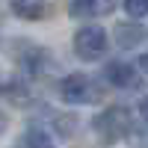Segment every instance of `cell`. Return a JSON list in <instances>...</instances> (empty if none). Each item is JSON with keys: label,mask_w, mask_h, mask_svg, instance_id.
Masks as SVG:
<instances>
[{"label": "cell", "mask_w": 148, "mask_h": 148, "mask_svg": "<svg viewBox=\"0 0 148 148\" xmlns=\"http://www.w3.org/2000/svg\"><path fill=\"white\" fill-rule=\"evenodd\" d=\"M92 127L104 142H121L133 130V116L127 107H107L101 116H95Z\"/></svg>", "instance_id": "cell-1"}, {"label": "cell", "mask_w": 148, "mask_h": 148, "mask_svg": "<svg viewBox=\"0 0 148 148\" xmlns=\"http://www.w3.org/2000/svg\"><path fill=\"white\" fill-rule=\"evenodd\" d=\"M101 86H98L89 74H68V77L59 80V98L65 104H74V107H89V104H98L101 101Z\"/></svg>", "instance_id": "cell-2"}, {"label": "cell", "mask_w": 148, "mask_h": 148, "mask_svg": "<svg viewBox=\"0 0 148 148\" xmlns=\"http://www.w3.org/2000/svg\"><path fill=\"white\" fill-rule=\"evenodd\" d=\"M110 47V39H107V30L101 24H83V27L74 33V53L83 62H98Z\"/></svg>", "instance_id": "cell-3"}, {"label": "cell", "mask_w": 148, "mask_h": 148, "mask_svg": "<svg viewBox=\"0 0 148 148\" xmlns=\"http://www.w3.org/2000/svg\"><path fill=\"white\" fill-rule=\"evenodd\" d=\"M15 62L30 74V77H45V74L53 71V56L45 51V47L33 45V42H18L15 51Z\"/></svg>", "instance_id": "cell-4"}, {"label": "cell", "mask_w": 148, "mask_h": 148, "mask_svg": "<svg viewBox=\"0 0 148 148\" xmlns=\"http://www.w3.org/2000/svg\"><path fill=\"white\" fill-rule=\"evenodd\" d=\"M104 77H107L110 86H116V89H133V86H139L136 68L127 65V62H119V59L104 65Z\"/></svg>", "instance_id": "cell-5"}, {"label": "cell", "mask_w": 148, "mask_h": 148, "mask_svg": "<svg viewBox=\"0 0 148 148\" xmlns=\"http://www.w3.org/2000/svg\"><path fill=\"white\" fill-rule=\"evenodd\" d=\"M12 148H56V139H53V133L47 130L45 125H30L15 139Z\"/></svg>", "instance_id": "cell-6"}, {"label": "cell", "mask_w": 148, "mask_h": 148, "mask_svg": "<svg viewBox=\"0 0 148 148\" xmlns=\"http://www.w3.org/2000/svg\"><path fill=\"white\" fill-rule=\"evenodd\" d=\"M116 45L121 47V51H130V47H136L148 39V30L142 27L139 21H125V24H119L116 27Z\"/></svg>", "instance_id": "cell-7"}, {"label": "cell", "mask_w": 148, "mask_h": 148, "mask_svg": "<svg viewBox=\"0 0 148 148\" xmlns=\"http://www.w3.org/2000/svg\"><path fill=\"white\" fill-rule=\"evenodd\" d=\"M12 15H18L21 21H45L53 12L51 3H36V0H21V3H12Z\"/></svg>", "instance_id": "cell-8"}, {"label": "cell", "mask_w": 148, "mask_h": 148, "mask_svg": "<svg viewBox=\"0 0 148 148\" xmlns=\"http://www.w3.org/2000/svg\"><path fill=\"white\" fill-rule=\"evenodd\" d=\"M0 95H6L12 104H30V89L24 86L21 80H6V83H0Z\"/></svg>", "instance_id": "cell-9"}, {"label": "cell", "mask_w": 148, "mask_h": 148, "mask_svg": "<svg viewBox=\"0 0 148 148\" xmlns=\"http://www.w3.org/2000/svg\"><path fill=\"white\" fill-rule=\"evenodd\" d=\"M113 9V3H68V12L74 18H95L98 12H110Z\"/></svg>", "instance_id": "cell-10"}, {"label": "cell", "mask_w": 148, "mask_h": 148, "mask_svg": "<svg viewBox=\"0 0 148 148\" xmlns=\"http://www.w3.org/2000/svg\"><path fill=\"white\" fill-rule=\"evenodd\" d=\"M45 113H47V121L56 127V133H62V136H65V133H74V130H77V121H74L71 116L65 119L62 113H56V110H51V107H45Z\"/></svg>", "instance_id": "cell-11"}, {"label": "cell", "mask_w": 148, "mask_h": 148, "mask_svg": "<svg viewBox=\"0 0 148 148\" xmlns=\"http://www.w3.org/2000/svg\"><path fill=\"white\" fill-rule=\"evenodd\" d=\"M125 12L133 18V21H139L148 15V0H125Z\"/></svg>", "instance_id": "cell-12"}, {"label": "cell", "mask_w": 148, "mask_h": 148, "mask_svg": "<svg viewBox=\"0 0 148 148\" xmlns=\"http://www.w3.org/2000/svg\"><path fill=\"white\" fill-rule=\"evenodd\" d=\"M139 121L148 127V98H142V101H139Z\"/></svg>", "instance_id": "cell-13"}, {"label": "cell", "mask_w": 148, "mask_h": 148, "mask_svg": "<svg viewBox=\"0 0 148 148\" xmlns=\"http://www.w3.org/2000/svg\"><path fill=\"white\" fill-rule=\"evenodd\" d=\"M133 68H139V71L145 74V77H148V53H142V56L136 59V65H133Z\"/></svg>", "instance_id": "cell-14"}, {"label": "cell", "mask_w": 148, "mask_h": 148, "mask_svg": "<svg viewBox=\"0 0 148 148\" xmlns=\"http://www.w3.org/2000/svg\"><path fill=\"white\" fill-rule=\"evenodd\" d=\"M6 127H9V116L0 113V133H6Z\"/></svg>", "instance_id": "cell-15"}, {"label": "cell", "mask_w": 148, "mask_h": 148, "mask_svg": "<svg viewBox=\"0 0 148 148\" xmlns=\"http://www.w3.org/2000/svg\"><path fill=\"white\" fill-rule=\"evenodd\" d=\"M0 83H3V77H0Z\"/></svg>", "instance_id": "cell-16"}]
</instances>
